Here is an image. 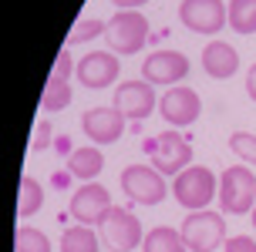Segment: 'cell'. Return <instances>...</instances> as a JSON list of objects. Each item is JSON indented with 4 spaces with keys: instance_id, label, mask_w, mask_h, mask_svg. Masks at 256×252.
Segmentation results:
<instances>
[{
    "instance_id": "obj_1",
    "label": "cell",
    "mask_w": 256,
    "mask_h": 252,
    "mask_svg": "<svg viewBox=\"0 0 256 252\" xmlns=\"http://www.w3.org/2000/svg\"><path fill=\"white\" fill-rule=\"evenodd\" d=\"M172 195H176V202H179L186 212H202V209H209L212 199L219 195V182H216V175H212L209 168H202V165H189L186 172L176 175V182H172Z\"/></svg>"
},
{
    "instance_id": "obj_2",
    "label": "cell",
    "mask_w": 256,
    "mask_h": 252,
    "mask_svg": "<svg viewBox=\"0 0 256 252\" xmlns=\"http://www.w3.org/2000/svg\"><path fill=\"white\" fill-rule=\"evenodd\" d=\"M219 209L226 215H246L256 209V175L246 165H232L219 178Z\"/></svg>"
},
{
    "instance_id": "obj_3",
    "label": "cell",
    "mask_w": 256,
    "mask_h": 252,
    "mask_svg": "<svg viewBox=\"0 0 256 252\" xmlns=\"http://www.w3.org/2000/svg\"><path fill=\"white\" fill-rule=\"evenodd\" d=\"M179 232L189 252H216L226 246V219H222V212H212V209L189 212Z\"/></svg>"
},
{
    "instance_id": "obj_4",
    "label": "cell",
    "mask_w": 256,
    "mask_h": 252,
    "mask_svg": "<svg viewBox=\"0 0 256 252\" xmlns=\"http://www.w3.org/2000/svg\"><path fill=\"white\" fill-rule=\"evenodd\" d=\"M145 155H148L152 168H158L162 175H179L192 165V145L179 131H162V135L148 138L145 141Z\"/></svg>"
},
{
    "instance_id": "obj_5",
    "label": "cell",
    "mask_w": 256,
    "mask_h": 252,
    "mask_svg": "<svg viewBox=\"0 0 256 252\" xmlns=\"http://www.w3.org/2000/svg\"><path fill=\"white\" fill-rule=\"evenodd\" d=\"M104 40L115 54H138L148 40V17L142 10H118L104 27Z\"/></svg>"
},
{
    "instance_id": "obj_6",
    "label": "cell",
    "mask_w": 256,
    "mask_h": 252,
    "mask_svg": "<svg viewBox=\"0 0 256 252\" xmlns=\"http://www.w3.org/2000/svg\"><path fill=\"white\" fill-rule=\"evenodd\" d=\"M98 236H102V242L112 252H132L145 242L142 222L128 212V209H118V205H112V209L104 212V219L98 222Z\"/></svg>"
},
{
    "instance_id": "obj_7",
    "label": "cell",
    "mask_w": 256,
    "mask_h": 252,
    "mask_svg": "<svg viewBox=\"0 0 256 252\" xmlns=\"http://www.w3.org/2000/svg\"><path fill=\"white\" fill-rule=\"evenodd\" d=\"M179 20L192 34L216 37L219 30L230 24V7H226L222 0H182L179 3Z\"/></svg>"
},
{
    "instance_id": "obj_8",
    "label": "cell",
    "mask_w": 256,
    "mask_h": 252,
    "mask_svg": "<svg viewBox=\"0 0 256 252\" xmlns=\"http://www.w3.org/2000/svg\"><path fill=\"white\" fill-rule=\"evenodd\" d=\"M122 192L138 205H158L166 199L168 185H166V175L152 165H128L122 172Z\"/></svg>"
},
{
    "instance_id": "obj_9",
    "label": "cell",
    "mask_w": 256,
    "mask_h": 252,
    "mask_svg": "<svg viewBox=\"0 0 256 252\" xmlns=\"http://www.w3.org/2000/svg\"><path fill=\"white\" fill-rule=\"evenodd\" d=\"M118 71H122V64H118L115 50H91V54H84L74 67L78 84L88 88V91H102V88H108V84H115Z\"/></svg>"
},
{
    "instance_id": "obj_10",
    "label": "cell",
    "mask_w": 256,
    "mask_h": 252,
    "mask_svg": "<svg viewBox=\"0 0 256 252\" xmlns=\"http://www.w3.org/2000/svg\"><path fill=\"white\" fill-rule=\"evenodd\" d=\"M158 111L166 118L172 128H189L199 121V114H202V98H199V91L192 88H168L162 98H158Z\"/></svg>"
},
{
    "instance_id": "obj_11",
    "label": "cell",
    "mask_w": 256,
    "mask_h": 252,
    "mask_svg": "<svg viewBox=\"0 0 256 252\" xmlns=\"http://www.w3.org/2000/svg\"><path fill=\"white\" fill-rule=\"evenodd\" d=\"M125 121L128 118L118 111L115 104H112V108L98 104V108H88V111H84L81 131H84L88 141H94V145H115V141L125 135Z\"/></svg>"
},
{
    "instance_id": "obj_12",
    "label": "cell",
    "mask_w": 256,
    "mask_h": 252,
    "mask_svg": "<svg viewBox=\"0 0 256 252\" xmlns=\"http://www.w3.org/2000/svg\"><path fill=\"white\" fill-rule=\"evenodd\" d=\"M142 74H145V81H148L152 88H155V84L176 88L182 77L189 74V57H186V54H179V50H155V54H148V57H145Z\"/></svg>"
},
{
    "instance_id": "obj_13",
    "label": "cell",
    "mask_w": 256,
    "mask_h": 252,
    "mask_svg": "<svg viewBox=\"0 0 256 252\" xmlns=\"http://www.w3.org/2000/svg\"><path fill=\"white\" fill-rule=\"evenodd\" d=\"M108 209H112V195L98 182H84L71 195V215L78 219V226H98Z\"/></svg>"
},
{
    "instance_id": "obj_14",
    "label": "cell",
    "mask_w": 256,
    "mask_h": 252,
    "mask_svg": "<svg viewBox=\"0 0 256 252\" xmlns=\"http://www.w3.org/2000/svg\"><path fill=\"white\" fill-rule=\"evenodd\" d=\"M155 104H158V98H155L148 81H122L118 91H115V108L125 118H132V121L148 118L155 111Z\"/></svg>"
},
{
    "instance_id": "obj_15",
    "label": "cell",
    "mask_w": 256,
    "mask_h": 252,
    "mask_svg": "<svg viewBox=\"0 0 256 252\" xmlns=\"http://www.w3.org/2000/svg\"><path fill=\"white\" fill-rule=\"evenodd\" d=\"M202 67L206 74L212 77V81H226V77L236 74V67H240V54L232 44L226 40H209L202 47Z\"/></svg>"
},
{
    "instance_id": "obj_16",
    "label": "cell",
    "mask_w": 256,
    "mask_h": 252,
    "mask_svg": "<svg viewBox=\"0 0 256 252\" xmlns=\"http://www.w3.org/2000/svg\"><path fill=\"white\" fill-rule=\"evenodd\" d=\"M104 168V155L98 145H84V148L68 151V172L81 182H94Z\"/></svg>"
},
{
    "instance_id": "obj_17",
    "label": "cell",
    "mask_w": 256,
    "mask_h": 252,
    "mask_svg": "<svg viewBox=\"0 0 256 252\" xmlns=\"http://www.w3.org/2000/svg\"><path fill=\"white\" fill-rule=\"evenodd\" d=\"M142 252H189V246H186V239H182L179 229L155 226L152 232H145Z\"/></svg>"
},
{
    "instance_id": "obj_18",
    "label": "cell",
    "mask_w": 256,
    "mask_h": 252,
    "mask_svg": "<svg viewBox=\"0 0 256 252\" xmlns=\"http://www.w3.org/2000/svg\"><path fill=\"white\" fill-rule=\"evenodd\" d=\"M40 205H44V185L30 175L20 178V195H17V215H20V222L30 219V215H38Z\"/></svg>"
},
{
    "instance_id": "obj_19",
    "label": "cell",
    "mask_w": 256,
    "mask_h": 252,
    "mask_svg": "<svg viewBox=\"0 0 256 252\" xmlns=\"http://www.w3.org/2000/svg\"><path fill=\"white\" fill-rule=\"evenodd\" d=\"M98 232L91 226H71L61 236V252H98Z\"/></svg>"
},
{
    "instance_id": "obj_20",
    "label": "cell",
    "mask_w": 256,
    "mask_h": 252,
    "mask_svg": "<svg viewBox=\"0 0 256 252\" xmlns=\"http://www.w3.org/2000/svg\"><path fill=\"white\" fill-rule=\"evenodd\" d=\"M230 27L236 34H256V0H230Z\"/></svg>"
},
{
    "instance_id": "obj_21",
    "label": "cell",
    "mask_w": 256,
    "mask_h": 252,
    "mask_svg": "<svg viewBox=\"0 0 256 252\" xmlns=\"http://www.w3.org/2000/svg\"><path fill=\"white\" fill-rule=\"evenodd\" d=\"M71 98H74V91H71L68 81H54V77H48V88H44V94H40V111L58 114V111H64V108L71 104Z\"/></svg>"
},
{
    "instance_id": "obj_22",
    "label": "cell",
    "mask_w": 256,
    "mask_h": 252,
    "mask_svg": "<svg viewBox=\"0 0 256 252\" xmlns=\"http://www.w3.org/2000/svg\"><path fill=\"white\" fill-rule=\"evenodd\" d=\"M14 252H51V239L34 226H20L14 239Z\"/></svg>"
},
{
    "instance_id": "obj_23",
    "label": "cell",
    "mask_w": 256,
    "mask_h": 252,
    "mask_svg": "<svg viewBox=\"0 0 256 252\" xmlns=\"http://www.w3.org/2000/svg\"><path fill=\"white\" fill-rule=\"evenodd\" d=\"M104 20H94V17H84V20H78L74 27H71V34H68V47H74V44H88V40L102 37L104 34Z\"/></svg>"
},
{
    "instance_id": "obj_24",
    "label": "cell",
    "mask_w": 256,
    "mask_h": 252,
    "mask_svg": "<svg viewBox=\"0 0 256 252\" xmlns=\"http://www.w3.org/2000/svg\"><path fill=\"white\" fill-rule=\"evenodd\" d=\"M230 148L243 158V162L256 165V135H250V131H232L230 135Z\"/></svg>"
},
{
    "instance_id": "obj_25",
    "label": "cell",
    "mask_w": 256,
    "mask_h": 252,
    "mask_svg": "<svg viewBox=\"0 0 256 252\" xmlns=\"http://www.w3.org/2000/svg\"><path fill=\"white\" fill-rule=\"evenodd\" d=\"M74 67H78V64L71 61V47L64 44V47L58 50V61H54V71H51V77H54V81H68V77L74 74Z\"/></svg>"
},
{
    "instance_id": "obj_26",
    "label": "cell",
    "mask_w": 256,
    "mask_h": 252,
    "mask_svg": "<svg viewBox=\"0 0 256 252\" xmlns=\"http://www.w3.org/2000/svg\"><path fill=\"white\" fill-rule=\"evenodd\" d=\"M222 252H256V239H250V236H232V239H226Z\"/></svg>"
},
{
    "instance_id": "obj_27",
    "label": "cell",
    "mask_w": 256,
    "mask_h": 252,
    "mask_svg": "<svg viewBox=\"0 0 256 252\" xmlns=\"http://www.w3.org/2000/svg\"><path fill=\"white\" fill-rule=\"evenodd\" d=\"M48 141H51V125H48V121H40V125H38V135H34V145H30V148H34V151H44V148H48Z\"/></svg>"
},
{
    "instance_id": "obj_28",
    "label": "cell",
    "mask_w": 256,
    "mask_h": 252,
    "mask_svg": "<svg viewBox=\"0 0 256 252\" xmlns=\"http://www.w3.org/2000/svg\"><path fill=\"white\" fill-rule=\"evenodd\" d=\"M118 10H138V7H145L148 0H112Z\"/></svg>"
},
{
    "instance_id": "obj_29",
    "label": "cell",
    "mask_w": 256,
    "mask_h": 252,
    "mask_svg": "<svg viewBox=\"0 0 256 252\" xmlns=\"http://www.w3.org/2000/svg\"><path fill=\"white\" fill-rule=\"evenodd\" d=\"M246 94L256 101V64L250 67V74H246Z\"/></svg>"
},
{
    "instance_id": "obj_30",
    "label": "cell",
    "mask_w": 256,
    "mask_h": 252,
    "mask_svg": "<svg viewBox=\"0 0 256 252\" xmlns=\"http://www.w3.org/2000/svg\"><path fill=\"white\" fill-rule=\"evenodd\" d=\"M250 215H253V226H256V209H253V212H250Z\"/></svg>"
}]
</instances>
